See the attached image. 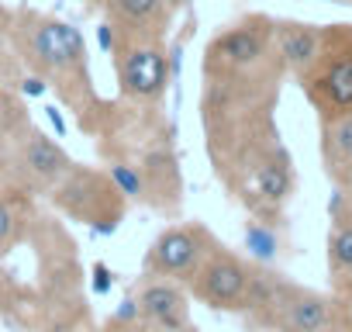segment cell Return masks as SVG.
<instances>
[{
  "mask_svg": "<svg viewBox=\"0 0 352 332\" xmlns=\"http://www.w3.org/2000/svg\"><path fill=\"white\" fill-rule=\"evenodd\" d=\"M287 66L270 14H242L218 28L201 56V125L214 177L239 198L252 170L280 145L276 101Z\"/></svg>",
  "mask_w": 352,
  "mask_h": 332,
  "instance_id": "1",
  "label": "cell"
},
{
  "mask_svg": "<svg viewBox=\"0 0 352 332\" xmlns=\"http://www.w3.org/2000/svg\"><path fill=\"white\" fill-rule=\"evenodd\" d=\"M11 42L21 59V70L32 73V80L52 87L59 104L76 118L83 132L97 135L107 125L111 107L90 76V52L80 28L38 8H14Z\"/></svg>",
  "mask_w": 352,
  "mask_h": 332,
  "instance_id": "2",
  "label": "cell"
},
{
  "mask_svg": "<svg viewBox=\"0 0 352 332\" xmlns=\"http://www.w3.org/2000/svg\"><path fill=\"white\" fill-rule=\"evenodd\" d=\"M69 152L35 128L18 101L0 97V180L21 194H52L59 180L73 170Z\"/></svg>",
  "mask_w": 352,
  "mask_h": 332,
  "instance_id": "3",
  "label": "cell"
},
{
  "mask_svg": "<svg viewBox=\"0 0 352 332\" xmlns=\"http://www.w3.org/2000/svg\"><path fill=\"white\" fill-rule=\"evenodd\" d=\"M321 121L352 114V25H321V49L297 80Z\"/></svg>",
  "mask_w": 352,
  "mask_h": 332,
  "instance_id": "4",
  "label": "cell"
},
{
  "mask_svg": "<svg viewBox=\"0 0 352 332\" xmlns=\"http://www.w3.org/2000/svg\"><path fill=\"white\" fill-rule=\"evenodd\" d=\"M104 49H111L118 94L135 107H155L169 87V52L166 42H142L114 35L107 25L100 28Z\"/></svg>",
  "mask_w": 352,
  "mask_h": 332,
  "instance_id": "5",
  "label": "cell"
},
{
  "mask_svg": "<svg viewBox=\"0 0 352 332\" xmlns=\"http://www.w3.org/2000/svg\"><path fill=\"white\" fill-rule=\"evenodd\" d=\"M49 198L66 218H73L100 236L114 232L128 211V198L111 180V174L94 170V166H73Z\"/></svg>",
  "mask_w": 352,
  "mask_h": 332,
  "instance_id": "6",
  "label": "cell"
},
{
  "mask_svg": "<svg viewBox=\"0 0 352 332\" xmlns=\"http://www.w3.org/2000/svg\"><path fill=\"white\" fill-rule=\"evenodd\" d=\"M214 246H218L214 232L201 222L166 225L145 253V277H159V280H173L187 287Z\"/></svg>",
  "mask_w": 352,
  "mask_h": 332,
  "instance_id": "7",
  "label": "cell"
},
{
  "mask_svg": "<svg viewBox=\"0 0 352 332\" xmlns=\"http://www.w3.org/2000/svg\"><path fill=\"white\" fill-rule=\"evenodd\" d=\"M252 277L256 263L218 242L204 260V267L197 270V277L187 284V294L211 311H245L252 294Z\"/></svg>",
  "mask_w": 352,
  "mask_h": 332,
  "instance_id": "8",
  "label": "cell"
},
{
  "mask_svg": "<svg viewBox=\"0 0 352 332\" xmlns=\"http://www.w3.org/2000/svg\"><path fill=\"white\" fill-rule=\"evenodd\" d=\"M187 0H107L104 18L114 35L142 39V42H166Z\"/></svg>",
  "mask_w": 352,
  "mask_h": 332,
  "instance_id": "9",
  "label": "cell"
},
{
  "mask_svg": "<svg viewBox=\"0 0 352 332\" xmlns=\"http://www.w3.org/2000/svg\"><path fill=\"white\" fill-rule=\"evenodd\" d=\"M138 315L155 332H194L190 329V294L184 284L145 277L138 287Z\"/></svg>",
  "mask_w": 352,
  "mask_h": 332,
  "instance_id": "10",
  "label": "cell"
},
{
  "mask_svg": "<svg viewBox=\"0 0 352 332\" xmlns=\"http://www.w3.org/2000/svg\"><path fill=\"white\" fill-rule=\"evenodd\" d=\"M328 211H331V232H328L331 294L352 308V201L345 198V191H335Z\"/></svg>",
  "mask_w": 352,
  "mask_h": 332,
  "instance_id": "11",
  "label": "cell"
},
{
  "mask_svg": "<svg viewBox=\"0 0 352 332\" xmlns=\"http://www.w3.org/2000/svg\"><path fill=\"white\" fill-rule=\"evenodd\" d=\"M273 45L287 66V76L300 80L321 49V25L294 21V18H273Z\"/></svg>",
  "mask_w": 352,
  "mask_h": 332,
  "instance_id": "12",
  "label": "cell"
},
{
  "mask_svg": "<svg viewBox=\"0 0 352 332\" xmlns=\"http://www.w3.org/2000/svg\"><path fill=\"white\" fill-rule=\"evenodd\" d=\"M321 163L338 191L352 184V114L321 121Z\"/></svg>",
  "mask_w": 352,
  "mask_h": 332,
  "instance_id": "13",
  "label": "cell"
},
{
  "mask_svg": "<svg viewBox=\"0 0 352 332\" xmlns=\"http://www.w3.org/2000/svg\"><path fill=\"white\" fill-rule=\"evenodd\" d=\"M28 225H32V194L4 187L0 191V260L28 236Z\"/></svg>",
  "mask_w": 352,
  "mask_h": 332,
  "instance_id": "14",
  "label": "cell"
},
{
  "mask_svg": "<svg viewBox=\"0 0 352 332\" xmlns=\"http://www.w3.org/2000/svg\"><path fill=\"white\" fill-rule=\"evenodd\" d=\"M21 73V59L14 52V42H11V11L0 8V87L14 83Z\"/></svg>",
  "mask_w": 352,
  "mask_h": 332,
  "instance_id": "15",
  "label": "cell"
},
{
  "mask_svg": "<svg viewBox=\"0 0 352 332\" xmlns=\"http://www.w3.org/2000/svg\"><path fill=\"white\" fill-rule=\"evenodd\" d=\"M245 242H249V249H256V256H263V260H273L276 256V236L266 229V222H249L245 225Z\"/></svg>",
  "mask_w": 352,
  "mask_h": 332,
  "instance_id": "16",
  "label": "cell"
},
{
  "mask_svg": "<svg viewBox=\"0 0 352 332\" xmlns=\"http://www.w3.org/2000/svg\"><path fill=\"white\" fill-rule=\"evenodd\" d=\"M80 4H83V8H90V11H104L107 0H80Z\"/></svg>",
  "mask_w": 352,
  "mask_h": 332,
  "instance_id": "17",
  "label": "cell"
},
{
  "mask_svg": "<svg viewBox=\"0 0 352 332\" xmlns=\"http://www.w3.org/2000/svg\"><path fill=\"white\" fill-rule=\"evenodd\" d=\"M345 198H349V201H352V184H349V187H345Z\"/></svg>",
  "mask_w": 352,
  "mask_h": 332,
  "instance_id": "18",
  "label": "cell"
},
{
  "mask_svg": "<svg viewBox=\"0 0 352 332\" xmlns=\"http://www.w3.org/2000/svg\"><path fill=\"white\" fill-rule=\"evenodd\" d=\"M345 4H352V0H345Z\"/></svg>",
  "mask_w": 352,
  "mask_h": 332,
  "instance_id": "19",
  "label": "cell"
}]
</instances>
